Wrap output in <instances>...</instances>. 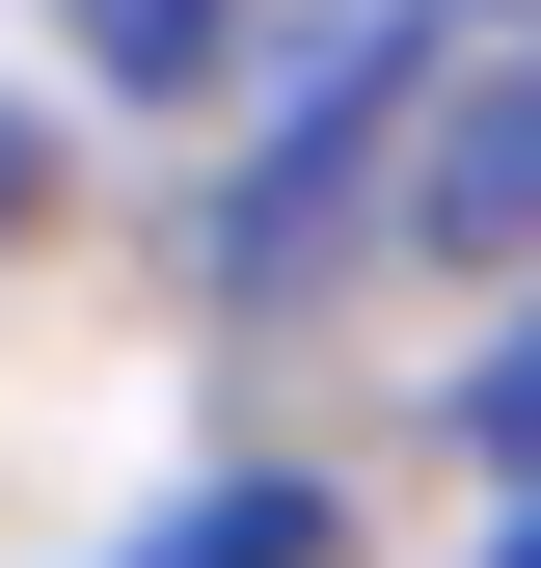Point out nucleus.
<instances>
[{"instance_id":"f257e3e1","label":"nucleus","mask_w":541,"mask_h":568,"mask_svg":"<svg viewBox=\"0 0 541 568\" xmlns=\"http://www.w3.org/2000/svg\"><path fill=\"white\" fill-rule=\"evenodd\" d=\"M406 244H433V271H541V28L433 82V135H406Z\"/></svg>"},{"instance_id":"f03ea898","label":"nucleus","mask_w":541,"mask_h":568,"mask_svg":"<svg viewBox=\"0 0 541 568\" xmlns=\"http://www.w3.org/2000/svg\"><path fill=\"white\" fill-rule=\"evenodd\" d=\"M325 28H353V0H82V54L135 109H244L270 54H325Z\"/></svg>"},{"instance_id":"7ed1b4c3","label":"nucleus","mask_w":541,"mask_h":568,"mask_svg":"<svg viewBox=\"0 0 541 568\" xmlns=\"http://www.w3.org/2000/svg\"><path fill=\"white\" fill-rule=\"evenodd\" d=\"M488 460H541V325H514V352H488Z\"/></svg>"},{"instance_id":"20e7f679","label":"nucleus","mask_w":541,"mask_h":568,"mask_svg":"<svg viewBox=\"0 0 541 568\" xmlns=\"http://www.w3.org/2000/svg\"><path fill=\"white\" fill-rule=\"evenodd\" d=\"M488 568H541V515H514V541H488Z\"/></svg>"}]
</instances>
